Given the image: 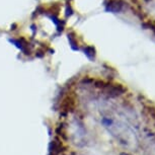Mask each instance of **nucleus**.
I'll list each match as a JSON object with an SVG mask.
<instances>
[{"label":"nucleus","instance_id":"obj_1","mask_svg":"<svg viewBox=\"0 0 155 155\" xmlns=\"http://www.w3.org/2000/svg\"><path fill=\"white\" fill-rule=\"evenodd\" d=\"M123 8V2L120 0H113L107 5V10L112 11V12H119Z\"/></svg>","mask_w":155,"mask_h":155},{"label":"nucleus","instance_id":"obj_2","mask_svg":"<svg viewBox=\"0 0 155 155\" xmlns=\"http://www.w3.org/2000/svg\"><path fill=\"white\" fill-rule=\"evenodd\" d=\"M120 155H132V154L127 153V152H122V153H120Z\"/></svg>","mask_w":155,"mask_h":155},{"label":"nucleus","instance_id":"obj_3","mask_svg":"<svg viewBox=\"0 0 155 155\" xmlns=\"http://www.w3.org/2000/svg\"><path fill=\"white\" fill-rule=\"evenodd\" d=\"M82 155H86V154H82Z\"/></svg>","mask_w":155,"mask_h":155}]
</instances>
